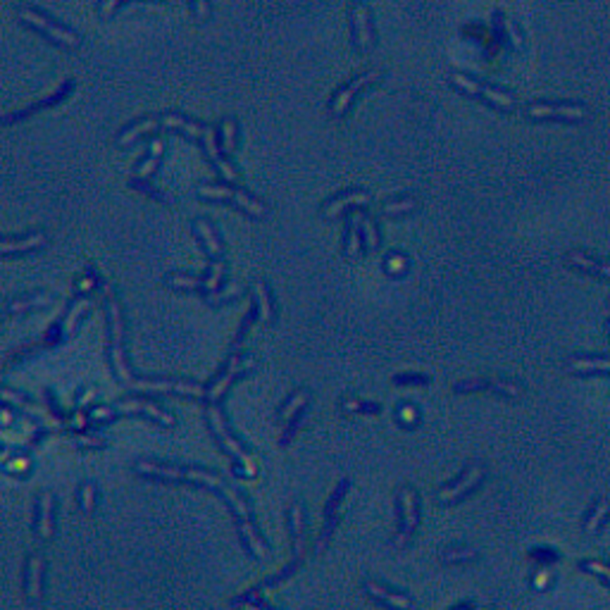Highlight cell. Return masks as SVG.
I'll return each mask as SVG.
<instances>
[{
	"instance_id": "1",
	"label": "cell",
	"mask_w": 610,
	"mask_h": 610,
	"mask_svg": "<svg viewBox=\"0 0 610 610\" xmlns=\"http://www.w3.org/2000/svg\"><path fill=\"white\" fill-rule=\"evenodd\" d=\"M136 470L143 475L157 477V480H172V482H198L205 484V487H214V489H224V484L217 475L205 472V470H191V467H170V465H157V462H148L141 460L136 462Z\"/></svg>"
},
{
	"instance_id": "2",
	"label": "cell",
	"mask_w": 610,
	"mask_h": 610,
	"mask_svg": "<svg viewBox=\"0 0 610 610\" xmlns=\"http://www.w3.org/2000/svg\"><path fill=\"white\" fill-rule=\"evenodd\" d=\"M527 115L537 122H581L586 120V105L572 100H534L527 105Z\"/></svg>"
},
{
	"instance_id": "3",
	"label": "cell",
	"mask_w": 610,
	"mask_h": 610,
	"mask_svg": "<svg viewBox=\"0 0 610 610\" xmlns=\"http://www.w3.org/2000/svg\"><path fill=\"white\" fill-rule=\"evenodd\" d=\"M450 81H453V86H458L460 91H465L467 95H475V98L489 103V105H494L498 110H505V113H510V110L517 108V100L512 93L501 91V88H494L489 84H482V81H477L467 74H453L450 76Z\"/></svg>"
},
{
	"instance_id": "4",
	"label": "cell",
	"mask_w": 610,
	"mask_h": 610,
	"mask_svg": "<svg viewBox=\"0 0 610 610\" xmlns=\"http://www.w3.org/2000/svg\"><path fill=\"white\" fill-rule=\"evenodd\" d=\"M222 494H224L227 501L232 503V508L237 510L241 534H244V539L248 542V546H251L253 553H255V556H258V558H265L267 553H269V549H267V544L262 542V539L258 537V532H255V527H253V522H251V508H248V503H246L244 498H241V496L237 494V491L229 489V487L222 489Z\"/></svg>"
},
{
	"instance_id": "5",
	"label": "cell",
	"mask_w": 610,
	"mask_h": 610,
	"mask_svg": "<svg viewBox=\"0 0 610 610\" xmlns=\"http://www.w3.org/2000/svg\"><path fill=\"white\" fill-rule=\"evenodd\" d=\"M19 17H22V22L33 26L36 31L46 33V36L51 38L53 43H60L65 48H76V46H79V36H76L74 31H69V29H65V26L55 24L53 19H48L46 15H41V12H36V10L22 8V10H19Z\"/></svg>"
},
{
	"instance_id": "6",
	"label": "cell",
	"mask_w": 610,
	"mask_h": 610,
	"mask_svg": "<svg viewBox=\"0 0 610 610\" xmlns=\"http://www.w3.org/2000/svg\"><path fill=\"white\" fill-rule=\"evenodd\" d=\"M122 413H143L148 418H155L162 425H175V418L170 413H165L162 408L145 403V400H122V403H113V405H103V408H93L91 410V420H110L113 415H122Z\"/></svg>"
},
{
	"instance_id": "7",
	"label": "cell",
	"mask_w": 610,
	"mask_h": 610,
	"mask_svg": "<svg viewBox=\"0 0 610 610\" xmlns=\"http://www.w3.org/2000/svg\"><path fill=\"white\" fill-rule=\"evenodd\" d=\"M200 198H212V200H227V203H234L237 207H241L244 212L253 214V217H265V205L260 200H255L248 196L246 191H239V189H229V186H210V184H203L198 189Z\"/></svg>"
},
{
	"instance_id": "8",
	"label": "cell",
	"mask_w": 610,
	"mask_h": 610,
	"mask_svg": "<svg viewBox=\"0 0 610 610\" xmlns=\"http://www.w3.org/2000/svg\"><path fill=\"white\" fill-rule=\"evenodd\" d=\"M207 420H210V425H212V429H214V434H217V439L222 441V446H224L229 453L237 458V460L241 462V467H244L248 475H255V462H253V458L246 453L244 446H241L237 439H234V434L229 432L227 422H224V418H222V413L217 410V408H207Z\"/></svg>"
},
{
	"instance_id": "9",
	"label": "cell",
	"mask_w": 610,
	"mask_h": 610,
	"mask_svg": "<svg viewBox=\"0 0 610 610\" xmlns=\"http://www.w3.org/2000/svg\"><path fill=\"white\" fill-rule=\"evenodd\" d=\"M131 389L138 391H162V393H184V396H205V389L196 381L184 379H136Z\"/></svg>"
},
{
	"instance_id": "10",
	"label": "cell",
	"mask_w": 610,
	"mask_h": 610,
	"mask_svg": "<svg viewBox=\"0 0 610 610\" xmlns=\"http://www.w3.org/2000/svg\"><path fill=\"white\" fill-rule=\"evenodd\" d=\"M379 72L377 69H370V72H365V74H360V76H356V79L353 81H348V84H346L341 91H338L336 95H334V100H331V115H343L346 110H348V105L353 100H356V95L363 91V88H367L370 84H374V81H379Z\"/></svg>"
},
{
	"instance_id": "11",
	"label": "cell",
	"mask_w": 610,
	"mask_h": 610,
	"mask_svg": "<svg viewBox=\"0 0 610 610\" xmlns=\"http://www.w3.org/2000/svg\"><path fill=\"white\" fill-rule=\"evenodd\" d=\"M453 389L460 391V393H465V391H494V393H501V396H510V398L522 396V386L515 384V381H508V379H465V381H458Z\"/></svg>"
},
{
	"instance_id": "12",
	"label": "cell",
	"mask_w": 610,
	"mask_h": 610,
	"mask_svg": "<svg viewBox=\"0 0 610 610\" xmlns=\"http://www.w3.org/2000/svg\"><path fill=\"white\" fill-rule=\"evenodd\" d=\"M255 367V360H253V356H234L232 360H229V365H227V370L222 372V377L214 381L212 384V389L207 391V398L210 400H219L222 398V393H224L229 386H232V381L239 377V374H244V372H248V370H253Z\"/></svg>"
},
{
	"instance_id": "13",
	"label": "cell",
	"mask_w": 610,
	"mask_h": 610,
	"mask_svg": "<svg viewBox=\"0 0 610 610\" xmlns=\"http://www.w3.org/2000/svg\"><path fill=\"white\" fill-rule=\"evenodd\" d=\"M400 512H403V529H400L396 546H405L408 539L413 537L415 527L420 522V512H418V496H415L413 489H400Z\"/></svg>"
},
{
	"instance_id": "14",
	"label": "cell",
	"mask_w": 610,
	"mask_h": 610,
	"mask_svg": "<svg viewBox=\"0 0 610 610\" xmlns=\"http://www.w3.org/2000/svg\"><path fill=\"white\" fill-rule=\"evenodd\" d=\"M482 480H484V467H482V465L467 467V472L462 475L460 480L453 482L450 487H446V489L439 491V501H441V503H453V501H458V498L465 496L467 491H472Z\"/></svg>"
},
{
	"instance_id": "15",
	"label": "cell",
	"mask_w": 610,
	"mask_h": 610,
	"mask_svg": "<svg viewBox=\"0 0 610 610\" xmlns=\"http://www.w3.org/2000/svg\"><path fill=\"white\" fill-rule=\"evenodd\" d=\"M565 262L574 269H581V272L591 274V276H601V279H610V262H603L594 255H589L579 248H574L565 255Z\"/></svg>"
},
{
	"instance_id": "16",
	"label": "cell",
	"mask_w": 610,
	"mask_h": 610,
	"mask_svg": "<svg viewBox=\"0 0 610 610\" xmlns=\"http://www.w3.org/2000/svg\"><path fill=\"white\" fill-rule=\"evenodd\" d=\"M370 200H372V196L367 191H346V193H341V196H336L334 200H329L327 205H322V214L327 219H334L343 210H348V207L367 205Z\"/></svg>"
},
{
	"instance_id": "17",
	"label": "cell",
	"mask_w": 610,
	"mask_h": 610,
	"mask_svg": "<svg viewBox=\"0 0 610 610\" xmlns=\"http://www.w3.org/2000/svg\"><path fill=\"white\" fill-rule=\"evenodd\" d=\"M353 38H356V46L360 51H367V48L374 43L370 12H367L365 5H358V8L353 10Z\"/></svg>"
},
{
	"instance_id": "18",
	"label": "cell",
	"mask_w": 610,
	"mask_h": 610,
	"mask_svg": "<svg viewBox=\"0 0 610 610\" xmlns=\"http://www.w3.org/2000/svg\"><path fill=\"white\" fill-rule=\"evenodd\" d=\"M365 589L370 591V596H374V599H377L379 603L389 606L391 610H410V608H413V601L408 599L405 594L391 591V589H386L384 584H379V581H367Z\"/></svg>"
},
{
	"instance_id": "19",
	"label": "cell",
	"mask_w": 610,
	"mask_h": 610,
	"mask_svg": "<svg viewBox=\"0 0 610 610\" xmlns=\"http://www.w3.org/2000/svg\"><path fill=\"white\" fill-rule=\"evenodd\" d=\"M567 372L574 374H610V358L603 356H581V358H570L565 363Z\"/></svg>"
},
{
	"instance_id": "20",
	"label": "cell",
	"mask_w": 610,
	"mask_h": 610,
	"mask_svg": "<svg viewBox=\"0 0 610 610\" xmlns=\"http://www.w3.org/2000/svg\"><path fill=\"white\" fill-rule=\"evenodd\" d=\"M26 594L33 603L41 601L43 596V556L33 553L29 558V570H26Z\"/></svg>"
},
{
	"instance_id": "21",
	"label": "cell",
	"mask_w": 610,
	"mask_h": 610,
	"mask_svg": "<svg viewBox=\"0 0 610 610\" xmlns=\"http://www.w3.org/2000/svg\"><path fill=\"white\" fill-rule=\"evenodd\" d=\"M346 489H348V482L343 480L341 484H338V489L334 491V496H331V501L327 503V519H324L322 534H320V539H317V551L324 549V544L329 542L331 532H334V527H336V510H338V503H341V498H343V494H346Z\"/></svg>"
},
{
	"instance_id": "22",
	"label": "cell",
	"mask_w": 610,
	"mask_h": 610,
	"mask_svg": "<svg viewBox=\"0 0 610 610\" xmlns=\"http://www.w3.org/2000/svg\"><path fill=\"white\" fill-rule=\"evenodd\" d=\"M155 129H162L160 115L145 117V120H138V122H134V124H129V127L120 134V138H117V143H120V145H131L134 141H138V138H141L143 134H152Z\"/></svg>"
},
{
	"instance_id": "23",
	"label": "cell",
	"mask_w": 610,
	"mask_h": 610,
	"mask_svg": "<svg viewBox=\"0 0 610 610\" xmlns=\"http://www.w3.org/2000/svg\"><path fill=\"white\" fill-rule=\"evenodd\" d=\"M203 148H205V155L210 157L214 167L219 170V175L224 177V179H229V182H234V179H237V170H234L232 165H229L224 157L219 155L217 145H214V131H212V127H207V131L203 134Z\"/></svg>"
},
{
	"instance_id": "24",
	"label": "cell",
	"mask_w": 610,
	"mask_h": 610,
	"mask_svg": "<svg viewBox=\"0 0 610 610\" xmlns=\"http://www.w3.org/2000/svg\"><path fill=\"white\" fill-rule=\"evenodd\" d=\"M46 244V234L41 232H33L29 237H22V239H5L0 244V253L3 255H10V253H26V251H33V248H41Z\"/></svg>"
},
{
	"instance_id": "25",
	"label": "cell",
	"mask_w": 610,
	"mask_h": 610,
	"mask_svg": "<svg viewBox=\"0 0 610 610\" xmlns=\"http://www.w3.org/2000/svg\"><path fill=\"white\" fill-rule=\"evenodd\" d=\"M72 88H74L72 81H65V84L60 86V91H58V93H53L51 98H43V100L33 103L31 108L22 110V113H12V115H8V117H3V124H12V122H17V120H24V117H29L31 113H36V110H41V108H48V105H53V103H60V100L65 98V95H67L69 91H72Z\"/></svg>"
},
{
	"instance_id": "26",
	"label": "cell",
	"mask_w": 610,
	"mask_h": 610,
	"mask_svg": "<svg viewBox=\"0 0 610 610\" xmlns=\"http://www.w3.org/2000/svg\"><path fill=\"white\" fill-rule=\"evenodd\" d=\"M193 227H196V234H198V239L203 241L207 255L219 258V255H222V241L217 237V232H214V227L207 219H196V224H193Z\"/></svg>"
},
{
	"instance_id": "27",
	"label": "cell",
	"mask_w": 610,
	"mask_h": 610,
	"mask_svg": "<svg viewBox=\"0 0 610 610\" xmlns=\"http://www.w3.org/2000/svg\"><path fill=\"white\" fill-rule=\"evenodd\" d=\"M253 294H255V303H258V320H260V324L272 322L274 305H272V296H269L267 284L265 281H255Z\"/></svg>"
},
{
	"instance_id": "28",
	"label": "cell",
	"mask_w": 610,
	"mask_h": 610,
	"mask_svg": "<svg viewBox=\"0 0 610 610\" xmlns=\"http://www.w3.org/2000/svg\"><path fill=\"white\" fill-rule=\"evenodd\" d=\"M38 537L51 539L53 537V494H43L38 503V522H36Z\"/></svg>"
},
{
	"instance_id": "29",
	"label": "cell",
	"mask_w": 610,
	"mask_h": 610,
	"mask_svg": "<svg viewBox=\"0 0 610 610\" xmlns=\"http://www.w3.org/2000/svg\"><path fill=\"white\" fill-rule=\"evenodd\" d=\"M105 296H108V313H110V331H113V343H122L124 338V324H122V313H120V303L113 296L110 286H105Z\"/></svg>"
},
{
	"instance_id": "30",
	"label": "cell",
	"mask_w": 610,
	"mask_h": 610,
	"mask_svg": "<svg viewBox=\"0 0 610 610\" xmlns=\"http://www.w3.org/2000/svg\"><path fill=\"white\" fill-rule=\"evenodd\" d=\"M360 224H363V217H356L348 222V234H346V255L348 258H358L360 255V248H363V232H360Z\"/></svg>"
},
{
	"instance_id": "31",
	"label": "cell",
	"mask_w": 610,
	"mask_h": 610,
	"mask_svg": "<svg viewBox=\"0 0 610 610\" xmlns=\"http://www.w3.org/2000/svg\"><path fill=\"white\" fill-rule=\"evenodd\" d=\"M51 303H53L51 294H36L31 298H24V301H12L10 308H8V313L10 315L26 313V310H31V308H46V305H51Z\"/></svg>"
},
{
	"instance_id": "32",
	"label": "cell",
	"mask_w": 610,
	"mask_h": 610,
	"mask_svg": "<svg viewBox=\"0 0 610 610\" xmlns=\"http://www.w3.org/2000/svg\"><path fill=\"white\" fill-rule=\"evenodd\" d=\"M608 515H610V501H608V498H601V501L594 505V510L589 512V517H586V522H584L586 534L599 532V527L606 522Z\"/></svg>"
},
{
	"instance_id": "33",
	"label": "cell",
	"mask_w": 610,
	"mask_h": 610,
	"mask_svg": "<svg viewBox=\"0 0 610 610\" xmlns=\"http://www.w3.org/2000/svg\"><path fill=\"white\" fill-rule=\"evenodd\" d=\"M303 519H305V515H303V508L301 505H294V508H291V529H294V539H296V556L301 558L303 556V549H305V527H303Z\"/></svg>"
},
{
	"instance_id": "34",
	"label": "cell",
	"mask_w": 610,
	"mask_h": 610,
	"mask_svg": "<svg viewBox=\"0 0 610 610\" xmlns=\"http://www.w3.org/2000/svg\"><path fill=\"white\" fill-rule=\"evenodd\" d=\"M162 150H165V143L160 141V138H155V141H152V145H150V155L145 157L141 165H138V172H136V175H138V177H150V172H155L157 162H160Z\"/></svg>"
},
{
	"instance_id": "35",
	"label": "cell",
	"mask_w": 610,
	"mask_h": 610,
	"mask_svg": "<svg viewBox=\"0 0 610 610\" xmlns=\"http://www.w3.org/2000/svg\"><path fill=\"white\" fill-rule=\"evenodd\" d=\"M579 567L594 577H599L603 584L610 586V563L608 560H596V558H586V560H579Z\"/></svg>"
},
{
	"instance_id": "36",
	"label": "cell",
	"mask_w": 610,
	"mask_h": 610,
	"mask_svg": "<svg viewBox=\"0 0 610 610\" xmlns=\"http://www.w3.org/2000/svg\"><path fill=\"white\" fill-rule=\"evenodd\" d=\"M494 24H498V26H501V29L505 31V38L510 41L512 48H519V46H522V33H519L517 24L512 22L510 17L501 15V12H494Z\"/></svg>"
},
{
	"instance_id": "37",
	"label": "cell",
	"mask_w": 610,
	"mask_h": 610,
	"mask_svg": "<svg viewBox=\"0 0 610 610\" xmlns=\"http://www.w3.org/2000/svg\"><path fill=\"white\" fill-rule=\"evenodd\" d=\"M308 398H310V391H305V389H301V391H296L294 396H291V400L286 405H284V410H281V422H291V418H294L296 415V410L298 408H303L305 403H308Z\"/></svg>"
},
{
	"instance_id": "38",
	"label": "cell",
	"mask_w": 610,
	"mask_h": 610,
	"mask_svg": "<svg viewBox=\"0 0 610 610\" xmlns=\"http://www.w3.org/2000/svg\"><path fill=\"white\" fill-rule=\"evenodd\" d=\"M237 148V122L224 120L222 122V152H234Z\"/></svg>"
},
{
	"instance_id": "39",
	"label": "cell",
	"mask_w": 610,
	"mask_h": 610,
	"mask_svg": "<svg viewBox=\"0 0 610 610\" xmlns=\"http://www.w3.org/2000/svg\"><path fill=\"white\" fill-rule=\"evenodd\" d=\"M415 207H418V200L415 198H398V200H389V203L381 207V212L384 214H408V212H413Z\"/></svg>"
},
{
	"instance_id": "40",
	"label": "cell",
	"mask_w": 610,
	"mask_h": 610,
	"mask_svg": "<svg viewBox=\"0 0 610 610\" xmlns=\"http://www.w3.org/2000/svg\"><path fill=\"white\" fill-rule=\"evenodd\" d=\"M129 186H134V189H138L141 193H145V196H150V198H155V200H162V203H172L170 196H165V193H162L160 189H155V186L145 184L143 177H131V179H129Z\"/></svg>"
},
{
	"instance_id": "41",
	"label": "cell",
	"mask_w": 610,
	"mask_h": 610,
	"mask_svg": "<svg viewBox=\"0 0 610 610\" xmlns=\"http://www.w3.org/2000/svg\"><path fill=\"white\" fill-rule=\"evenodd\" d=\"M222 276H224V262L217 260L210 265V272H207V276H203V284H205V291L207 294H212V291L219 289V281Z\"/></svg>"
},
{
	"instance_id": "42",
	"label": "cell",
	"mask_w": 610,
	"mask_h": 610,
	"mask_svg": "<svg viewBox=\"0 0 610 610\" xmlns=\"http://www.w3.org/2000/svg\"><path fill=\"white\" fill-rule=\"evenodd\" d=\"M167 281L175 289H184V291H196V289H205L203 279H196V276H186V274H170Z\"/></svg>"
},
{
	"instance_id": "43",
	"label": "cell",
	"mask_w": 610,
	"mask_h": 610,
	"mask_svg": "<svg viewBox=\"0 0 610 610\" xmlns=\"http://www.w3.org/2000/svg\"><path fill=\"white\" fill-rule=\"evenodd\" d=\"M472 558H477L475 549H446L441 553L443 563H462V560H472Z\"/></svg>"
},
{
	"instance_id": "44",
	"label": "cell",
	"mask_w": 610,
	"mask_h": 610,
	"mask_svg": "<svg viewBox=\"0 0 610 610\" xmlns=\"http://www.w3.org/2000/svg\"><path fill=\"white\" fill-rule=\"evenodd\" d=\"M363 234H365V244L370 251H377L379 246V234H377V227L370 217H363Z\"/></svg>"
},
{
	"instance_id": "45",
	"label": "cell",
	"mask_w": 610,
	"mask_h": 610,
	"mask_svg": "<svg viewBox=\"0 0 610 610\" xmlns=\"http://www.w3.org/2000/svg\"><path fill=\"white\" fill-rule=\"evenodd\" d=\"M79 503H81V510H84V512L93 510V505H95V484L93 482H86L84 487H81Z\"/></svg>"
},
{
	"instance_id": "46",
	"label": "cell",
	"mask_w": 610,
	"mask_h": 610,
	"mask_svg": "<svg viewBox=\"0 0 610 610\" xmlns=\"http://www.w3.org/2000/svg\"><path fill=\"white\" fill-rule=\"evenodd\" d=\"M237 296H241V286H239V284H229V286L222 291V294H217V296L207 294V301H210V303H224V301H229V298H237Z\"/></svg>"
},
{
	"instance_id": "47",
	"label": "cell",
	"mask_w": 610,
	"mask_h": 610,
	"mask_svg": "<svg viewBox=\"0 0 610 610\" xmlns=\"http://www.w3.org/2000/svg\"><path fill=\"white\" fill-rule=\"evenodd\" d=\"M429 374H418V372H413V374H396V377H393V381H396V384L400 386V384H429Z\"/></svg>"
},
{
	"instance_id": "48",
	"label": "cell",
	"mask_w": 610,
	"mask_h": 610,
	"mask_svg": "<svg viewBox=\"0 0 610 610\" xmlns=\"http://www.w3.org/2000/svg\"><path fill=\"white\" fill-rule=\"evenodd\" d=\"M343 408L351 413H379V405L377 403H360V400H343Z\"/></svg>"
},
{
	"instance_id": "49",
	"label": "cell",
	"mask_w": 610,
	"mask_h": 610,
	"mask_svg": "<svg viewBox=\"0 0 610 610\" xmlns=\"http://www.w3.org/2000/svg\"><path fill=\"white\" fill-rule=\"evenodd\" d=\"M246 601H248V603H255V606H260L262 610H274V608L269 606V603H267V601H265V599H262V596H260V589H253L251 594L241 596V599H237L234 603H246Z\"/></svg>"
},
{
	"instance_id": "50",
	"label": "cell",
	"mask_w": 610,
	"mask_h": 610,
	"mask_svg": "<svg viewBox=\"0 0 610 610\" xmlns=\"http://www.w3.org/2000/svg\"><path fill=\"white\" fill-rule=\"evenodd\" d=\"M405 267H408V260L403 258V255H391L389 260H386V272L389 274H400V272H405Z\"/></svg>"
},
{
	"instance_id": "51",
	"label": "cell",
	"mask_w": 610,
	"mask_h": 610,
	"mask_svg": "<svg viewBox=\"0 0 610 610\" xmlns=\"http://www.w3.org/2000/svg\"><path fill=\"white\" fill-rule=\"evenodd\" d=\"M398 420L403 422L405 427H413L415 422L420 420V415H418V410H415L413 405H405V408H400V410H398Z\"/></svg>"
},
{
	"instance_id": "52",
	"label": "cell",
	"mask_w": 610,
	"mask_h": 610,
	"mask_svg": "<svg viewBox=\"0 0 610 610\" xmlns=\"http://www.w3.org/2000/svg\"><path fill=\"white\" fill-rule=\"evenodd\" d=\"M191 8H193V12H196L198 19L210 17V3H207V0H191Z\"/></svg>"
},
{
	"instance_id": "53",
	"label": "cell",
	"mask_w": 610,
	"mask_h": 610,
	"mask_svg": "<svg viewBox=\"0 0 610 610\" xmlns=\"http://www.w3.org/2000/svg\"><path fill=\"white\" fill-rule=\"evenodd\" d=\"M74 443L76 446H105V439H100V436H76Z\"/></svg>"
},
{
	"instance_id": "54",
	"label": "cell",
	"mask_w": 610,
	"mask_h": 610,
	"mask_svg": "<svg viewBox=\"0 0 610 610\" xmlns=\"http://www.w3.org/2000/svg\"><path fill=\"white\" fill-rule=\"evenodd\" d=\"M24 467H26L24 460H22V462H12V465H10V470H24Z\"/></svg>"
},
{
	"instance_id": "55",
	"label": "cell",
	"mask_w": 610,
	"mask_h": 610,
	"mask_svg": "<svg viewBox=\"0 0 610 610\" xmlns=\"http://www.w3.org/2000/svg\"><path fill=\"white\" fill-rule=\"evenodd\" d=\"M608 308H610V301H608Z\"/></svg>"
}]
</instances>
